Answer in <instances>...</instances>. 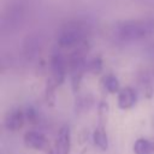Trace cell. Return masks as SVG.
I'll return each instance as SVG.
<instances>
[{
    "label": "cell",
    "instance_id": "obj_1",
    "mask_svg": "<svg viewBox=\"0 0 154 154\" xmlns=\"http://www.w3.org/2000/svg\"><path fill=\"white\" fill-rule=\"evenodd\" d=\"M87 26L81 20H69L64 23L57 32V43L59 47L79 46L85 38Z\"/></svg>",
    "mask_w": 154,
    "mask_h": 154
},
{
    "label": "cell",
    "instance_id": "obj_2",
    "mask_svg": "<svg viewBox=\"0 0 154 154\" xmlns=\"http://www.w3.org/2000/svg\"><path fill=\"white\" fill-rule=\"evenodd\" d=\"M152 30L153 26L148 20H124L117 24L116 35L122 41L132 42L144 38Z\"/></svg>",
    "mask_w": 154,
    "mask_h": 154
},
{
    "label": "cell",
    "instance_id": "obj_3",
    "mask_svg": "<svg viewBox=\"0 0 154 154\" xmlns=\"http://www.w3.org/2000/svg\"><path fill=\"white\" fill-rule=\"evenodd\" d=\"M51 72L52 76L51 78L55 82V84L59 87L66 77V70H67V60L66 58L63 55V53L58 49L53 51L51 54Z\"/></svg>",
    "mask_w": 154,
    "mask_h": 154
},
{
    "label": "cell",
    "instance_id": "obj_4",
    "mask_svg": "<svg viewBox=\"0 0 154 154\" xmlns=\"http://www.w3.org/2000/svg\"><path fill=\"white\" fill-rule=\"evenodd\" d=\"M24 146L34 150H47L49 142L47 136L38 130H29L23 136Z\"/></svg>",
    "mask_w": 154,
    "mask_h": 154
},
{
    "label": "cell",
    "instance_id": "obj_5",
    "mask_svg": "<svg viewBox=\"0 0 154 154\" xmlns=\"http://www.w3.org/2000/svg\"><path fill=\"white\" fill-rule=\"evenodd\" d=\"M71 149V130L69 125H63L58 130L54 142V154H69Z\"/></svg>",
    "mask_w": 154,
    "mask_h": 154
},
{
    "label": "cell",
    "instance_id": "obj_6",
    "mask_svg": "<svg viewBox=\"0 0 154 154\" xmlns=\"http://www.w3.org/2000/svg\"><path fill=\"white\" fill-rule=\"evenodd\" d=\"M25 122V113L20 108H12L8 111L4 119V126L7 131L16 132L20 130Z\"/></svg>",
    "mask_w": 154,
    "mask_h": 154
},
{
    "label": "cell",
    "instance_id": "obj_7",
    "mask_svg": "<svg viewBox=\"0 0 154 154\" xmlns=\"http://www.w3.org/2000/svg\"><path fill=\"white\" fill-rule=\"evenodd\" d=\"M42 47V41L37 34H30L25 36V40L23 42V52L28 60L35 59Z\"/></svg>",
    "mask_w": 154,
    "mask_h": 154
},
{
    "label": "cell",
    "instance_id": "obj_8",
    "mask_svg": "<svg viewBox=\"0 0 154 154\" xmlns=\"http://www.w3.org/2000/svg\"><path fill=\"white\" fill-rule=\"evenodd\" d=\"M137 94L131 87H124L117 95V105L120 109H130L136 105Z\"/></svg>",
    "mask_w": 154,
    "mask_h": 154
},
{
    "label": "cell",
    "instance_id": "obj_9",
    "mask_svg": "<svg viewBox=\"0 0 154 154\" xmlns=\"http://www.w3.org/2000/svg\"><path fill=\"white\" fill-rule=\"evenodd\" d=\"M23 20V10L20 6L16 5V6H12L7 10V12L5 13L4 16V19H2V25L5 28H16L18 24H20V22Z\"/></svg>",
    "mask_w": 154,
    "mask_h": 154
},
{
    "label": "cell",
    "instance_id": "obj_10",
    "mask_svg": "<svg viewBox=\"0 0 154 154\" xmlns=\"http://www.w3.org/2000/svg\"><path fill=\"white\" fill-rule=\"evenodd\" d=\"M93 142L100 150H107L108 148V137L105 130L103 123H99V125L93 131Z\"/></svg>",
    "mask_w": 154,
    "mask_h": 154
},
{
    "label": "cell",
    "instance_id": "obj_11",
    "mask_svg": "<svg viewBox=\"0 0 154 154\" xmlns=\"http://www.w3.org/2000/svg\"><path fill=\"white\" fill-rule=\"evenodd\" d=\"M101 85L109 94H116V93L118 94L120 91V89H122L119 79L112 73H107L101 78Z\"/></svg>",
    "mask_w": 154,
    "mask_h": 154
},
{
    "label": "cell",
    "instance_id": "obj_12",
    "mask_svg": "<svg viewBox=\"0 0 154 154\" xmlns=\"http://www.w3.org/2000/svg\"><path fill=\"white\" fill-rule=\"evenodd\" d=\"M134 153L135 154H153L154 146L147 138H143V137L137 138L134 143Z\"/></svg>",
    "mask_w": 154,
    "mask_h": 154
},
{
    "label": "cell",
    "instance_id": "obj_13",
    "mask_svg": "<svg viewBox=\"0 0 154 154\" xmlns=\"http://www.w3.org/2000/svg\"><path fill=\"white\" fill-rule=\"evenodd\" d=\"M57 87L58 85L55 84V82L49 77L47 79V83H46V91H45V94H46V101L51 106H53L54 102H55V88Z\"/></svg>",
    "mask_w": 154,
    "mask_h": 154
},
{
    "label": "cell",
    "instance_id": "obj_14",
    "mask_svg": "<svg viewBox=\"0 0 154 154\" xmlns=\"http://www.w3.org/2000/svg\"><path fill=\"white\" fill-rule=\"evenodd\" d=\"M87 71H89L93 75H99L102 71V59L100 55L94 57L87 63Z\"/></svg>",
    "mask_w": 154,
    "mask_h": 154
},
{
    "label": "cell",
    "instance_id": "obj_15",
    "mask_svg": "<svg viewBox=\"0 0 154 154\" xmlns=\"http://www.w3.org/2000/svg\"><path fill=\"white\" fill-rule=\"evenodd\" d=\"M24 113H25V119H26V120H29L30 123L35 124V123H37V122H38V120H37V119H38L37 111H36V108H34L32 106H28V107L25 108Z\"/></svg>",
    "mask_w": 154,
    "mask_h": 154
},
{
    "label": "cell",
    "instance_id": "obj_16",
    "mask_svg": "<svg viewBox=\"0 0 154 154\" xmlns=\"http://www.w3.org/2000/svg\"><path fill=\"white\" fill-rule=\"evenodd\" d=\"M47 154H54V153H53V150H48Z\"/></svg>",
    "mask_w": 154,
    "mask_h": 154
},
{
    "label": "cell",
    "instance_id": "obj_17",
    "mask_svg": "<svg viewBox=\"0 0 154 154\" xmlns=\"http://www.w3.org/2000/svg\"><path fill=\"white\" fill-rule=\"evenodd\" d=\"M153 146H154V143H153Z\"/></svg>",
    "mask_w": 154,
    "mask_h": 154
}]
</instances>
